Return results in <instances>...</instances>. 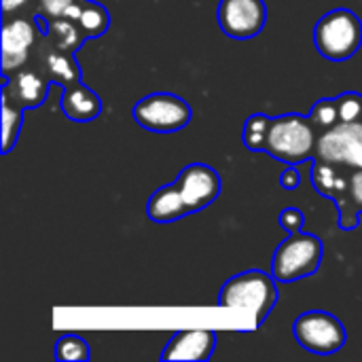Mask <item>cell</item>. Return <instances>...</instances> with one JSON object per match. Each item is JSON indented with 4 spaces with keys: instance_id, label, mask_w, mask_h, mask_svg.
Segmentation results:
<instances>
[{
    "instance_id": "1",
    "label": "cell",
    "mask_w": 362,
    "mask_h": 362,
    "mask_svg": "<svg viewBox=\"0 0 362 362\" xmlns=\"http://www.w3.org/2000/svg\"><path fill=\"white\" fill-rule=\"evenodd\" d=\"M278 280L263 269H248L229 278L218 293V308L244 312L255 329H261L278 303Z\"/></svg>"
},
{
    "instance_id": "2",
    "label": "cell",
    "mask_w": 362,
    "mask_h": 362,
    "mask_svg": "<svg viewBox=\"0 0 362 362\" xmlns=\"http://www.w3.org/2000/svg\"><path fill=\"white\" fill-rule=\"evenodd\" d=\"M318 129L310 115L286 112L272 117L263 136L261 153L272 155L276 161L286 165H299L314 161L318 146Z\"/></svg>"
},
{
    "instance_id": "3",
    "label": "cell",
    "mask_w": 362,
    "mask_h": 362,
    "mask_svg": "<svg viewBox=\"0 0 362 362\" xmlns=\"http://www.w3.org/2000/svg\"><path fill=\"white\" fill-rule=\"evenodd\" d=\"M314 47L329 62H348L362 47V19L350 8H333L316 21Z\"/></svg>"
},
{
    "instance_id": "4",
    "label": "cell",
    "mask_w": 362,
    "mask_h": 362,
    "mask_svg": "<svg viewBox=\"0 0 362 362\" xmlns=\"http://www.w3.org/2000/svg\"><path fill=\"white\" fill-rule=\"evenodd\" d=\"M325 259V244L318 235L305 233L303 229L297 233H288L284 242L274 252L272 274L278 282H299L303 278L314 276Z\"/></svg>"
},
{
    "instance_id": "5",
    "label": "cell",
    "mask_w": 362,
    "mask_h": 362,
    "mask_svg": "<svg viewBox=\"0 0 362 362\" xmlns=\"http://www.w3.org/2000/svg\"><path fill=\"white\" fill-rule=\"evenodd\" d=\"M132 117L146 132L176 134L191 123L193 108L176 93H151L134 104Z\"/></svg>"
},
{
    "instance_id": "6",
    "label": "cell",
    "mask_w": 362,
    "mask_h": 362,
    "mask_svg": "<svg viewBox=\"0 0 362 362\" xmlns=\"http://www.w3.org/2000/svg\"><path fill=\"white\" fill-rule=\"evenodd\" d=\"M297 344L318 356H329L346 348L348 331L344 322L325 310H310L301 314L293 325Z\"/></svg>"
},
{
    "instance_id": "7",
    "label": "cell",
    "mask_w": 362,
    "mask_h": 362,
    "mask_svg": "<svg viewBox=\"0 0 362 362\" xmlns=\"http://www.w3.org/2000/svg\"><path fill=\"white\" fill-rule=\"evenodd\" d=\"M320 161L346 168L362 170V119L341 121L318 136L316 157Z\"/></svg>"
},
{
    "instance_id": "8",
    "label": "cell",
    "mask_w": 362,
    "mask_h": 362,
    "mask_svg": "<svg viewBox=\"0 0 362 362\" xmlns=\"http://www.w3.org/2000/svg\"><path fill=\"white\" fill-rule=\"evenodd\" d=\"M216 21L225 36L248 40L263 32L267 23V4L265 0H221L216 6Z\"/></svg>"
},
{
    "instance_id": "9",
    "label": "cell",
    "mask_w": 362,
    "mask_h": 362,
    "mask_svg": "<svg viewBox=\"0 0 362 362\" xmlns=\"http://www.w3.org/2000/svg\"><path fill=\"white\" fill-rule=\"evenodd\" d=\"M174 182H176L185 204L189 206L191 214L206 210L223 193L221 174L212 165H206V163H191V165L182 168Z\"/></svg>"
},
{
    "instance_id": "10",
    "label": "cell",
    "mask_w": 362,
    "mask_h": 362,
    "mask_svg": "<svg viewBox=\"0 0 362 362\" xmlns=\"http://www.w3.org/2000/svg\"><path fill=\"white\" fill-rule=\"evenodd\" d=\"M38 30L36 21L15 17L6 19L2 25V74L21 70L34 47V32Z\"/></svg>"
},
{
    "instance_id": "11",
    "label": "cell",
    "mask_w": 362,
    "mask_h": 362,
    "mask_svg": "<svg viewBox=\"0 0 362 362\" xmlns=\"http://www.w3.org/2000/svg\"><path fill=\"white\" fill-rule=\"evenodd\" d=\"M216 348V333L208 329H191L178 331L165 344L161 352V361H193L206 362L212 358Z\"/></svg>"
},
{
    "instance_id": "12",
    "label": "cell",
    "mask_w": 362,
    "mask_h": 362,
    "mask_svg": "<svg viewBox=\"0 0 362 362\" xmlns=\"http://www.w3.org/2000/svg\"><path fill=\"white\" fill-rule=\"evenodd\" d=\"M59 106H62V112L74 123H89L98 119L104 108L102 98L85 83L64 87Z\"/></svg>"
},
{
    "instance_id": "13",
    "label": "cell",
    "mask_w": 362,
    "mask_h": 362,
    "mask_svg": "<svg viewBox=\"0 0 362 362\" xmlns=\"http://www.w3.org/2000/svg\"><path fill=\"white\" fill-rule=\"evenodd\" d=\"M346 182L348 170L314 159L312 161V185L320 197H329L337 206V216L346 210Z\"/></svg>"
},
{
    "instance_id": "14",
    "label": "cell",
    "mask_w": 362,
    "mask_h": 362,
    "mask_svg": "<svg viewBox=\"0 0 362 362\" xmlns=\"http://www.w3.org/2000/svg\"><path fill=\"white\" fill-rule=\"evenodd\" d=\"M187 214H191L189 206L185 204L176 182L172 185H163L159 187L146 202V216L153 221V223H174V221H180L185 218Z\"/></svg>"
},
{
    "instance_id": "15",
    "label": "cell",
    "mask_w": 362,
    "mask_h": 362,
    "mask_svg": "<svg viewBox=\"0 0 362 362\" xmlns=\"http://www.w3.org/2000/svg\"><path fill=\"white\" fill-rule=\"evenodd\" d=\"M11 74H2V85L8 87V93L21 104L25 106V110L32 108H40L42 102L49 95V78H42L40 74L32 72V70H17V76L13 81L15 89L11 91Z\"/></svg>"
},
{
    "instance_id": "16",
    "label": "cell",
    "mask_w": 362,
    "mask_h": 362,
    "mask_svg": "<svg viewBox=\"0 0 362 362\" xmlns=\"http://www.w3.org/2000/svg\"><path fill=\"white\" fill-rule=\"evenodd\" d=\"M68 19H74L78 28L83 30V36L87 40L104 36L110 28V13L104 4L93 2V0H78L70 13Z\"/></svg>"
},
{
    "instance_id": "17",
    "label": "cell",
    "mask_w": 362,
    "mask_h": 362,
    "mask_svg": "<svg viewBox=\"0 0 362 362\" xmlns=\"http://www.w3.org/2000/svg\"><path fill=\"white\" fill-rule=\"evenodd\" d=\"M45 70L49 74V81L62 87L81 83V68L74 59V53L57 49L55 45H51V49L45 53Z\"/></svg>"
},
{
    "instance_id": "18",
    "label": "cell",
    "mask_w": 362,
    "mask_h": 362,
    "mask_svg": "<svg viewBox=\"0 0 362 362\" xmlns=\"http://www.w3.org/2000/svg\"><path fill=\"white\" fill-rule=\"evenodd\" d=\"M2 102V146H0V153L2 155H8L17 140H19V134H21V125H23V115H25V106H21L11 93H8V87L2 85V93H0Z\"/></svg>"
},
{
    "instance_id": "19",
    "label": "cell",
    "mask_w": 362,
    "mask_h": 362,
    "mask_svg": "<svg viewBox=\"0 0 362 362\" xmlns=\"http://www.w3.org/2000/svg\"><path fill=\"white\" fill-rule=\"evenodd\" d=\"M362 216V170H348L346 182V210L337 216L339 229H358Z\"/></svg>"
},
{
    "instance_id": "20",
    "label": "cell",
    "mask_w": 362,
    "mask_h": 362,
    "mask_svg": "<svg viewBox=\"0 0 362 362\" xmlns=\"http://www.w3.org/2000/svg\"><path fill=\"white\" fill-rule=\"evenodd\" d=\"M53 356L59 362H87L91 358V352H89V344L81 335L66 333L55 341Z\"/></svg>"
},
{
    "instance_id": "21",
    "label": "cell",
    "mask_w": 362,
    "mask_h": 362,
    "mask_svg": "<svg viewBox=\"0 0 362 362\" xmlns=\"http://www.w3.org/2000/svg\"><path fill=\"white\" fill-rule=\"evenodd\" d=\"M310 119L312 123L316 125L318 134L327 132L329 127L341 123V117H339V104H337V98H325V100H318L312 110H310Z\"/></svg>"
},
{
    "instance_id": "22",
    "label": "cell",
    "mask_w": 362,
    "mask_h": 362,
    "mask_svg": "<svg viewBox=\"0 0 362 362\" xmlns=\"http://www.w3.org/2000/svg\"><path fill=\"white\" fill-rule=\"evenodd\" d=\"M269 115H263V112H257V115H250L244 123V134H242V140H244V146L252 153H261V146H263V136H265V129H267V123H269Z\"/></svg>"
},
{
    "instance_id": "23",
    "label": "cell",
    "mask_w": 362,
    "mask_h": 362,
    "mask_svg": "<svg viewBox=\"0 0 362 362\" xmlns=\"http://www.w3.org/2000/svg\"><path fill=\"white\" fill-rule=\"evenodd\" d=\"M339 117L341 121H361L362 119V95L356 91H346L337 95Z\"/></svg>"
},
{
    "instance_id": "24",
    "label": "cell",
    "mask_w": 362,
    "mask_h": 362,
    "mask_svg": "<svg viewBox=\"0 0 362 362\" xmlns=\"http://www.w3.org/2000/svg\"><path fill=\"white\" fill-rule=\"evenodd\" d=\"M76 2H78V0H38L36 15H42V17L49 19V21L62 19V17H68L70 8H72Z\"/></svg>"
},
{
    "instance_id": "25",
    "label": "cell",
    "mask_w": 362,
    "mask_h": 362,
    "mask_svg": "<svg viewBox=\"0 0 362 362\" xmlns=\"http://www.w3.org/2000/svg\"><path fill=\"white\" fill-rule=\"evenodd\" d=\"M278 223H280V227H282L286 233H297V231H301L303 225H305V214H303L299 208L288 206V208H284V210L280 212Z\"/></svg>"
},
{
    "instance_id": "26",
    "label": "cell",
    "mask_w": 362,
    "mask_h": 362,
    "mask_svg": "<svg viewBox=\"0 0 362 362\" xmlns=\"http://www.w3.org/2000/svg\"><path fill=\"white\" fill-rule=\"evenodd\" d=\"M280 185H282V189H286V191L299 189V185H301V174H299L297 165H288V168L280 174Z\"/></svg>"
},
{
    "instance_id": "27",
    "label": "cell",
    "mask_w": 362,
    "mask_h": 362,
    "mask_svg": "<svg viewBox=\"0 0 362 362\" xmlns=\"http://www.w3.org/2000/svg\"><path fill=\"white\" fill-rule=\"evenodd\" d=\"M30 0H2V15L4 17H8L11 13H15V11H19L23 4H28Z\"/></svg>"
}]
</instances>
